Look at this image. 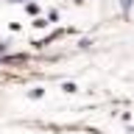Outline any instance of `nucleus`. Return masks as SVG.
<instances>
[{
    "label": "nucleus",
    "instance_id": "1",
    "mask_svg": "<svg viewBox=\"0 0 134 134\" xmlns=\"http://www.w3.org/2000/svg\"><path fill=\"white\" fill-rule=\"evenodd\" d=\"M131 3L134 0H120V8H123V11H131Z\"/></svg>",
    "mask_w": 134,
    "mask_h": 134
},
{
    "label": "nucleus",
    "instance_id": "2",
    "mask_svg": "<svg viewBox=\"0 0 134 134\" xmlns=\"http://www.w3.org/2000/svg\"><path fill=\"white\" fill-rule=\"evenodd\" d=\"M8 3H25V0H8Z\"/></svg>",
    "mask_w": 134,
    "mask_h": 134
}]
</instances>
